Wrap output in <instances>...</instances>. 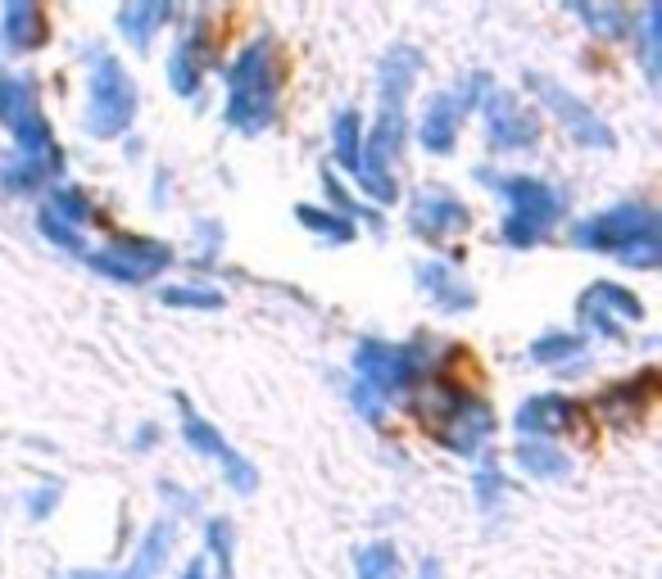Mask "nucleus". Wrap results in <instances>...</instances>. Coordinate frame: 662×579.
I'll return each instance as SVG.
<instances>
[{
  "instance_id": "23",
  "label": "nucleus",
  "mask_w": 662,
  "mask_h": 579,
  "mask_svg": "<svg viewBox=\"0 0 662 579\" xmlns=\"http://www.w3.org/2000/svg\"><path fill=\"white\" fill-rule=\"evenodd\" d=\"M331 141H336V159L350 168V172H358V149H363V119L354 109H345L336 123H331Z\"/></svg>"
},
{
  "instance_id": "29",
  "label": "nucleus",
  "mask_w": 662,
  "mask_h": 579,
  "mask_svg": "<svg viewBox=\"0 0 662 579\" xmlns=\"http://www.w3.org/2000/svg\"><path fill=\"white\" fill-rule=\"evenodd\" d=\"M296 218H300V226H309V231H318L322 241H350L354 236V226L345 222V218H331V213H322V209H309V204H300L296 209Z\"/></svg>"
},
{
  "instance_id": "27",
  "label": "nucleus",
  "mask_w": 662,
  "mask_h": 579,
  "mask_svg": "<svg viewBox=\"0 0 662 579\" xmlns=\"http://www.w3.org/2000/svg\"><path fill=\"white\" fill-rule=\"evenodd\" d=\"M358 579H399V553L390 544H367L358 553Z\"/></svg>"
},
{
  "instance_id": "9",
  "label": "nucleus",
  "mask_w": 662,
  "mask_h": 579,
  "mask_svg": "<svg viewBox=\"0 0 662 579\" xmlns=\"http://www.w3.org/2000/svg\"><path fill=\"white\" fill-rule=\"evenodd\" d=\"M0 119L10 123L14 141H19V154L23 159H55V149H51V127L46 119L36 113V96L32 87L23 82V77H10V82H0Z\"/></svg>"
},
{
  "instance_id": "12",
  "label": "nucleus",
  "mask_w": 662,
  "mask_h": 579,
  "mask_svg": "<svg viewBox=\"0 0 662 579\" xmlns=\"http://www.w3.org/2000/svg\"><path fill=\"white\" fill-rule=\"evenodd\" d=\"M490 426H495V416H490V408L482 399L450 394V408H445V421H440L435 439L450 444L454 453H476L490 439Z\"/></svg>"
},
{
  "instance_id": "26",
  "label": "nucleus",
  "mask_w": 662,
  "mask_h": 579,
  "mask_svg": "<svg viewBox=\"0 0 662 579\" xmlns=\"http://www.w3.org/2000/svg\"><path fill=\"white\" fill-rule=\"evenodd\" d=\"M640 55H644V73H649V82H658V73H662V5H649V10H644Z\"/></svg>"
},
{
  "instance_id": "11",
  "label": "nucleus",
  "mask_w": 662,
  "mask_h": 579,
  "mask_svg": "<svg viewBox=\"0 0 662 579\" xmlns=\"http://www.w3.org/2000/svg\"><path fill=\"white\" fill-rule=\"evenodd\" d=\"M177 403H181V435H187V444H191L196 453H205V457H218V461H223V476H228V485H232L236 493H254L260 476H254L250 461H245L223 435H218L205 416H196L187 399H177Z\"/></svg>"
},
{
  "instance_id": "18",
  "label": "nucleus",
  "mask_w": 662,
  "mask_h": 579,
  "mask_svg": "<svg viewBox=\"0 0 662 579\" xmlns=\"http://www.w3.org/2000/svg\"><path fill=\"white\" fill-rule=\"evenodd\" d=\"M205 64H209V42L196 32L191 42H181V46L173 51V59H168V82H173V91H177V96H196Z\"/></svg>"
},
{
  "instance_id": "14",
  "label": "nucleus",
  "mask_w": 662,
  "mask_h": 579,
  "mask_svg": "<svg viewBox=\"0 0 662 579\" xmlns=\"http://www.w3.org/2000/svg\"><path fill=\"white\" fill-rule=\"evenodd\" d=\"M572 421H576L572 399H563V394H536V399H527V403L518 408L512 426H518V435L540 439V435H563Z\"/></svg>"
},
{
  "instance_id": "10",
  "label": "nucleus",
  "mask_w": 662,
  "mask_h": 579,
  "mask_svg": "<svg viewBox=\"0 0 662 579\" xmlns=\"http://www.w3.org/2000/svg\"><path fill=\"white\" fill-rule=\"evenodd\" d=\"M482 113H486V141L490 149L508 154V149H531L540 141V119L518 104V96H508V91H490L482 100Z\"/></svg>"
},
{
  "instance_id": "1",
  "label": "nucleus",
  "mask_w": 662,
  "mask_h": 579,
  "mask_svg": "<svg viewBox=\"0 0 662 579\" xmlns=\"http://www.w3.org/2000/svg\"><path fill=\"white\" fill-rule=\"evenodd\" d=\"M418 64H422V55L413 46H395L382 59V77H377L382 109H377V119H373V136H367L363 149H358V186L373 200H382V204L399 200V186L390 177V159L404 149V141H409V123H404V96H409V87H413Z\"/></svg>"
},
{
  "instance_id": "30",
  "label": "nucleus",
  "mask_w": 662,
  "mask_h": 579,
  "mask_svg": "<svg viewBox=\"0 0 662 579\" xmlns=\"http://www.w3.org/2000/svg\"><path fill=\"white\" fill-rule=\"evenodd\" d=\"M164 303H173V308H218V303H223V294L209 290V286H168Z\"/></svg>"
},
{
  "instance_id": "5",
  "label": "nucleus",
  "mask_w": 662,
  "mask_h": 579,
  "mask_svg": "<svg viewBox=\"0 0 662 579\" xmlns=\"http://www.w3.org/2000/svg\"><path fill=\"white\" fill-rule=\"evenodd\" d=\"M136 119V87L128 68L114 55H96L87 77V132L91 136H119Z\"/></svg>"
},
{
  "instance_id": "22",
  "label": "nucleus",
  "mask_w": 662,
  "mask_h": 579,
  "mask_svg": "<svg viewBox=\"0 0 662 579\" xmlns=\"http://www.w3.org/2000/svg\"><path fill=\"white\" fill-rule=\"evenodd\" d=\"M581 349H585V339H581V335H572V331H549V335H540V339L531 344V363H540V367L576 363Z\"/></svg>"
},
{
  "instance_id": "15",
  "label": "nucleus",
  "mask_w": 662,
  "mask_h": 579,
  "mask_svg": "<svg viewBox=\"0 0 662 579\" xmlns=\"http://www.w3.org/2000/svg\"><path fill=\"white\" fill-rule=\"evenodd\" d=\"M168 538H173V530H168V521H159V525H151V534L141 538V548H136L128 570H73V575H59V579H155L164 557H168Z\"/></svg>"
},
{
  "instance_id": "8",
  "label": "nucleus",
  "mask_w": 662,
  "mask_h": 579,
  "mask_svg": "<svg viewBox=\"0 0 662 579\" xmlns=\"http://www.w3.org/2000/svg\"><path fill=\"white\" fill-rule=\"evenodd\" d=\"M87 263L96 267L100 277L109 281H123V286H141L151 281L155 272H164V267L173 263L168 245H155V241H136V236H119L109 249L100 254H87Z\"/></svg>"
},
{
  "instance_id": "33",
  "label": "nucleus",
  "mask_w": 662,
  "mask_h": 579,
  "mask_svg": "<svg viewBox=\"0 0 662 579\" xmlns=\"http://www.w3.org/2000/svg\"><path fill=\"white\" fill-rule=\"evenodd\" d=\"M209 553L223 566V579H232V525L228 521H209Z\"/></svg>"
},
{
  "instance_id": "34",
  "label": "nucleus",
  "mask_w": 662,
  "mask_h": 579,
  "mask_svg": "<svg viewBox=\"0 0 662 579\" xmlns=\"http://www.w3.org/2000/svg\"><path fill=\"white\" fill-rule=\"evenodd\" d=\"M476 503H482V508H495L499 503V489H504V476H499V467H495V461H486V467L482 471H476Z\"/></svg>"
},
{
  "instance_id": "13",
  "label": "nucleus",
  "mask_w": 662,
  "mask_h": 579,
  "mask_svg": "<svg viewBox=\"0 0 662 579\" xmlns=\"http://www.w3.org/2000/svg\"><path fill=\"white\" fill-rule=\"evenodd\" d=\"M409 222H413L418 236L445 241V236H454V231H467V226H472V213H467L463 200L450 196V190H427V196L413 200Z\"/></svg>"
},
{
  "instance_id": "19",
  "label": "nucleus",
  "mask_w": 662,
  "mask_h": 579,
  "mask_svg": "<svg viewBox=\"0 0 662 579\" xmlns=\"http://www.w3.org/2000/svg\"><path fill=\"white\" fill-rule=\"evenodd\" d=\"M46 36V19L32 0H10L5 5V42L10 51H36Z\"/></svg>"
},
{
  "instance_id": "3",
  "label": "nucleus",
  "mask_w": 662,
  "mask_h": 579,
  "mask_svg": "<svg viewBox=\"0 0 662 579\" xmlns=\"http://www.w3.org/2000/svg\"><path fill=\"white\" fill-rule=\"evenodd\" d=\"M228 77V109H223V119L228 127L254 136V132H264L273 123V113H277V73H273V46L268 42H250L232 68L223 73Z\"/></svg>"
},
{
  "instance_id": "24",
  "label": "nucleus",
  "mask_w": 662,
  "mask_h": 579,
  "mask_svg": "<svg viewBox=\"0 0 662 579\" xmlns=\"http://www.w3.org/2000/svg\"><path fill=\"white\" fill-rule=\"evenodd\" d=\"M581 303H591V308H599V313H604V308H613V313H621V318H631V322H640V318H644V303H640L636 294H627V290H621V286H613V281H595V286H591V294H585Z\"/></svg>"
},
{
  "instance_id": "37",
  "label": "nucleus",
  "mask_w": 662,
  "mask_h": 579,
  "mask_svg": "<svg viewBox=\"0 0 662 579\" xmlns=\"http://www.w3.org/2000/svg\"><path fill=\"white\" fill-rule=\"evenodd\" d=\"M55 498H59V489H55V485H51V489H36V493H32V508H27V512H32L36 521H42V516H46V512L55 508Z\"/></svg>"
},
{
  "instance_id": "2",
  "label": "nucleus",
  "mask_w": 662,
  "mask_h": 579,
  "mask_svg": "<svg viewBox=\"0 0 662 579\" xmlns=\"http://www.w3.org/2000/svg\"><path fill=\"white\" fill-rule=\"evenodd\" d=\"M572 245L591 254H613L631 267H658L662 241H658V213L649 204H617L595 218H581L572 226Z\"/></svg>"
},
{
  "instance_id": "7",
  "label": "nucleus",
  "mask_w": 662,
  "mask_h": 579,
  "mask_svg": "<svg viewBox=\"0 0 662 579\" xmlns=\"http://www.w3.org/2000/svg\"><path fill=\"white\" fill-rule=\"evenodd\" d=\"M527 87L554 109V119L572 132V141L576 145H585V149H613L617 145V136H613V127L599 119V113L585 104V100H576L567 87H559V82H549L544 73H527Z\"/></svg>"
},
{
  "instance_id": "38",
  "label": "nucleus",
  "mask_w": 662,
  "mask_h": 579,
  "mask_svg": "<svg viewBox=\"0 0 662 579\" xmlns=\"http://www.w3.org/2000/svg\"><path fill=\"white\" fill-rule=\"evenodd\" d=\"M418 579H440V561H435V557H427V561L418 566Z\"/></svg>"
},
{
  "instance_id": "35",
  "label": "nucleus",
  "mask_w": 662,
  "mask_h": 579,
  "mask_svg": "<svg viewBox=\"0 0 662 579\" xmlns=\"http://www.w3.org/2000/svg\"><path fill=\"white\" fill-rule=\"evenodd\" d=\"M327 196H331V204H336V209H341L345 218H377L373 209H363V204H354V200L345 196V186H341L336 177H331V172H327Z\"/></svg>"
},
{
  "instance_id": "20",
  "label": "nucleus",
  "mask_w": 662,
  "mask_h": 579,
  "mask_svg": "<svg viewBox=\"0 0 662 579\" xmlns=\"http://www.w3.org/2000/svg\"><path fill=\"white\" fill-rule=\"evenodd\" d=\"M512 457H518V467L536 480H559L572 471V461L567 453H559L554 444H544V439H522V444H512Z\"/></svg>"
},
{
  "instance_id": "17",
  "label": "nucleus",
  "mask_w": 662,
  "mask_h": 579,
  "mask_svg": "<svg viewBox=\"0 0 662 579\" xmlns=\"http://www.w3.org/2000/svg\"><path fill=\"white\" fill-rule=\"evenodd\" d=\"M418 286L427 290V299L435 303V308H445V313H463V308H472V290L454 277V267H445V263H422L418 267Z\"/></svg>"
},
{
  "instance_id": "21",
  "label": "nucleus",
  "mask_w": 662,
  "mask_h": 579,
  "mask_svg": "<svg viewBox=\"0 0 662 579\" xmlns=\"http://www.w3.org/2000/svg\"><path fill=\"white\" fill-rule=\"evenodd\" d=\"M164 19H168L164 0H136V5H123V10H119V27H123V36H128L136 51L151 46V36H155V27H159Z\"/></svg>"
},
{
  "instance_id": "4",
  "label": "nucleus",
  "mask_w": 662,
  "mask_h": 579,
  "mask_svg": "<svg viewBox=\"0 0 662 579\" xmlns=\"http://www.w3.org/2000/svg\"><path fill=\"white\" fill-rule=\"evenodd\" d=\"M499 196L508 200V218H504V241L512 249H531L549 226L563 213V196L540 177H490L482 172Z\"/></svg>"
},
{
  "instance_id": "36",
  "label": "nucleus",
  "mask_w": 662,
  "mask_h": 579,
  "mask_svg": "<svg viewBox=\"0 0 662 579\" xmlns=\"http://www.w3.org/2000/svg\"><path fill=\"white\" fill-rule=\"evenodd\" d=\"M354 408H358L367 421H373V426H377V421L386 416V403H382V394H377V390H367V385H354Z\"/></svg>"
},
{
  "instance_id": "16",
  "label": "nucleus",
  "mask_w": 662,
  "mask_h": 579,
  "mask_svg": "<svg viewBox=\"0 0 662 579\" xmlns=\"http://www.w3.org/2000/svg\"><path fill=\"white\" fill-rule=\"evenodd\" d=\"M459 119H463V100H459L454 91H440V96H431V104H427V113H422V127H418V141H422V149H431V154H445V149H454Z\"/></svg>"
},
{
  "instance_id": "25",
  "label": "nucleus",
  "mask_w": 662,
  "mask_h": 579,
  "mask_svg": "<svg viewBox=\"0 0 662 579\" xmlns=\"http://www.w3.org/2000/svg\"><path fill=\"white\" fill-rule=\"evenodd\" d=\"M572 14H581L599 36H608V42H621V36L631 32V14L621 5H572Z\"/></svg>"
},
{
  "instance_id": "31",
  "label": "nucleus",
  "mask_w": 662,
  "mask_h": 579,
  "mask_svg": "<svg viewBox=\"0 0 662 579\" xmlns=\"http://www.w3.org/2000/svg\"><path fill=\"white\" fill-rule=\"evenodd\" d=\"M0 177H5V190H32L36 181H46V159H14Z\"/></svg>"
},
{
  "instance_id": "32",
  "label": "nucleus",
  "mask_w": 662,
  "mask_h": 579,
  "mask_svg": "<svg viewBox=\"0 0 662 579\" xmlns=\"http://www.w3.org/2000/svg\"><path fill=\"white\" fill-rule=\"evenodd\" d=\"M36 231H42V236H46V241H55V245H64V249H73V254H87V249H82V236H78V231H73L68 222H59V218H55L51 209H46L42 218H36Z\"/></svg>"
},
{
  "instance_id": "6",
  "label": "nucleus",
  "mask_w": 662,
  "mask_h": 579,
  "mask_svg": "<svg viewBox=\"0 0 662 579\" xmlns=\"http://www.w3.org/2000/svg\"><path fill=\"white\" fill-rule=\"evenodd\" d=\"M354 371H358V385H367V390H377L386 399L399 390H413L427 371V363L418 358V349H409V344L363 339L358 354H354Z\"/></svg>"
},
{
  "instance_id": "28",
  "label": "nucleus",
  "mask_w": 662,
  "mask_h": 579,
  "mask_svg": "<svg viewBox=\"0 0 662 579\" xmlns=\"http://www.w3.org/2000/svg\"><path fill=\"white\" fill-rule=\"evenodd\" d=\"M51 213L59 218V222H68V226H82L87 218H91V204H87V196L82 190H73V186H51Z\"/></svg>"
},
{
  "instance_id": "39",
  "label": "nucleus",
  "mask_w": 662,
  "mask_h": 579,
  "mask_svg": "<svg viewBox=\"0 0 662 579\" xmlns=\"http://www.w3.org/2000/svg\"><path fill=\"white\" fill-rule=\"evenodd\" d=\"M181 579H205V561H191V566H187V575H181Z\"/></svg>"
}]
</instances>
